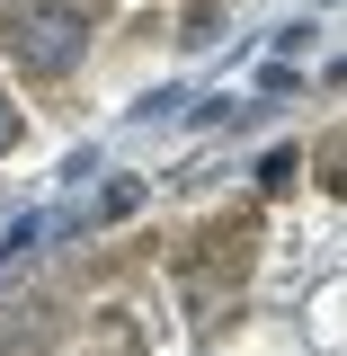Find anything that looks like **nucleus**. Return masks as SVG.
Masks as SVG:
<instances>
[{"label": "nucleus", "mask_w": 347, "mask_h": 356, "mask_svg": "<svg viewBox=\"0 0 347 356\" xmlns=\"http://www.w3.org/2000/svg\"><path fill=\"white\" fill-rule=\"evenodd\" d=\"M0 36H9V63H18V72H36V81H63V72L89 54V18L72 9V0H9Z\"/></svg>", "instance_id": "nucleus-1"}, {"label": "nucleus", "mask_w": 347, "mask_h": 356, "mask_svg": "<svg viewBox=\"0 0 347 356\" xmlns=\"http://www.w3.org/2000/svg\"><path fill=\"white\" fill-rule=\"evenodd\" d=\"M241 267H250V214H223V222H205V232L178 250V285L214 294V285H232Z\"/></svg>", "instance_id": "nucleus-2"}, {"label": "nucleus", "mask_w": 347, "mask_h": 356, "mask_svg": "<svg viewBox=\"0 0 347 356\" xmlns=\"http://www.w3.org/2000/svg\"><path fill=\"white\" fill-rule=\"evenodd\" d=\"M9 143H18V107L0 98V152H9Z\"/></svg>", "instance_id": "nucleus-3"}, {"label": "nucleus", "mask_w": 347, "mask_h": 356, "mask_svg": "<svg viewBox=\"0 0 347 356\" xmlns=\"http://www.w3.org/2000/svg\"><path fill=\"white\" fill-rule=\"evenodd\" d=\"M0 356H27V348H18V330H9V321H0Z\"/></svg>", "instance_id": "nucleus-4"}]
</instances>
